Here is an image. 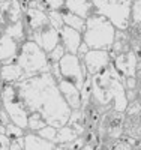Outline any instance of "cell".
<instances>
[{
  "instance_id": "obj_1",
  "label": "cell",
  "mask_w": 141,
  "mask_h": 150,
  "mask_svg": "<svg viewBox=\"0 0 141 150\" xmlns=\"http://www.w3.org/2000/svg\"><path fill=\"white\" fill-rule=\"evenodd\" d=\"M27 112H38L51 126L62 128L68 125L71 107L59 90V84L51 72L33 75L14 83Z\"/></svg>"
},
{
  "instance_id": "obj_2",
  "label": "cell",
  "mask_w": 141,
  "mask_h": 150,
  "mask_svg": "<svg viewBox=\"0 0 141 150\" xmlns=\"http://www.w3.org/2000/svg\"><path fill=\"white\" fill-rule=\"evenodd\" d=\"M93 98L102 108L113 107L119 112H125L128 107L126 89L111 63L107 69L93 75Z\"/></svg>"
},
{
  "instance_id": "obj_3",
  "label": "cell",
  "mask_w": 141,
  "mask_h": 150,
  "mask_svg": "<svg viewBox=\"0 0 141 150\" xmlns=\"http://www.w3.org/2000/svg\"><path fill=\"white\" fill-rule=\"evenodd\" d=\"M114 38H116V27L104 15L92 14L86 20L83 41L89 45L90 50H107V51H110Z\"/></svg>"
},
{
  "instance_id": "obj_4",
  "label": "cell",
  "mask_w": 141,
  "mask_h": 150,
  "mask_svg": "<svg viewBox=\"0 0 141 150\" xmlns=\"http://www.w3.org/2000/svg\"><path fill=\"white\" fill-rule=\"evenodd\" d=\"M17 65L21 68L24 78L51 71V63L48 60V54L39 45H36L33 41L23 42V45L20 48L18 59H17Z\"/></svg>"
},
{
  "instance_id": "obj_5",
  "label": "cell",
  "mask_w": 141,
  "mask_h": 150,
  "mask_svg": "<svg viewBox=\"0 0 141 150\" xmlns=\"http://www.w3.org/2000/svg\"><path fill=\"white\" fill-rule=\"evenodd\" d=\"M134 0H92L93 14L108 18L116 30H128L131 26V9Z\"/></svg>"
},
{
  "instance_id": "obj_6",
  "label": "cell",
  "mask_w": 141,
  "mask_h": 150,
  "mask_svg": "<svg viewBox=\"0 0 141 150\" xmlns=\"http://www.w3.org/2000/svg\"><path fill=\"white\" fill-rule=\"evenodd\" d=\"M0 99H2V105L9 114L12 123H15L23 129H27L29 112L26 110L14 83H3L2 90H0Z\"/></svg>"
},
{
  "instance_id": "obj_7",
  "label": "cell",
  "mask_w": 141,
  "mask_h": 150,
  "mask_svg": "<svg viewBox=\"0 0 141 150\" xmlns=\"http://www.w3.org/2000/svg\"><path fill=\"white\" fill-rule=\"evenodd\" d=\"M59 66H60V72H62V78L72 83L74 86H77L81 90L83 83L89 75L84 62L77 54L66 53L59 62Z\"/></svg>"
},
{
  "instance_id": "obj_8",
  "label": "cell",
  "mask_w": 141,
  "mask_h": 150,
  "mask_svg": "<svg viewBox=\"0 0 141 150\" xmlns=\"http://www.w3.org/2000/svg\"><path fill=\"white\" fill-rule=\"evenodd\" d=\"M111 65L116 69L120 81L125 84V80L129 77H135L137 74V65H138V59L132 50L129 51L120 53L117 56H111Z\"/></svg>"
},
{
  "instance_id": "obj_9",
  "label": "cell",
  "mask_w": 141,
  "mask_h": 150,
  "mask_svg": "<svg viewBox=\"0 0 141 150\" xmlns=\"http://www.w3.org/2000/svg\"><path fill=\"white\" fill-rule=\"evenodd\" d=\"M27 41H33L36 45H39L48 54L50 51H53V50L60 44V35H59L57 29H54L51 24H48V26L30 33L27 36Z\"/></svg>"
},
{
  "instance_id": "obj_10",
  "label": "cell",
  "mask_w": 141,
  "mask_h": 150,
  "mask_svg": "<svg viewBox=\"0 0 141 150\" xmlns=\"http://www.w3.org/2000/svg\"><path fill=\"white\" fill-rule=\"evenodd\" d=\"M83 62L87 68L89 75L93 77V75L108 68V65L111 63V56H110V51H107V50H90L84 56Z\"/></svg>"
},
{
  "instance_id": "obj_11",
  "label": "cell",
  "mask_w": 141,
  "mask_h": 150,
  "mask_svg": "<svg viewBox=\"0 0 141 150\" xmlns=\"http://www.w3.org/2000/svg\"><path fill=\"white\" fill-rule=\"evenodd\" d=\"M21 42L11 38L9 35H3L0 38V65H12L17 63V59L20 54Z\"/></svg>"
},
{
  "instance_id": "obj_12",
  "label": "cell",
  "mask_w": 141,
  "mask_h": 150,
  "mask_svg": "<svg viewBox=\"0 0 141 150\" xmlns=\"http://www.w3.org/2000/svg\"><path fill=\"white\" fill-rule=\"evenodd\" d=\"M23 23L26 27V36H29L30 33L39 30L45 26H48V12L36 9V8H29L27 11H24L23 15Z\"/></svg>"
},
{
  "instance_id": "obj_13",
  "label": "cell",
  "mask_w": 141,
  "mask_h": 150,
  "mask_svg": "<svg viewBox=\"0 0 141 150\" xmlns=\"http://www.w3.org/2000/svg\"><path fill=\"white\" fill-rule=\"evenodd\" d=\"M59 35H60V44L65 47L66 53L77 54L83 42V33H80L78 30H75L69 26H63L59 30Z\"/></svg>"
},
{
  "instance_id": "obj_14",
  "label": "cell",
  "mask_w": 141,
  "mask_h": 150,
  "mask_svg": "<svg viewBox=\"0 0 141 150\" xmlns=\"http://www.w3.org/2000/svg\"><path fill=\"white\" fill-rule=\"evenodd\" d=\"M57 84H59V90H60L62 96L65 98V101L68 102V105L71 107V110H80L83 107L81 90L77 86H74L72 83L66 81V80H62Z\"/></svg>"
},
{
  "instance_id": "obj_15",
  "label": "cell",
  "mask_w": 141,
  "mask_h": 150,
  "mask_svg": "<svg viewBox=\"0 0 141 150\" xmlns=\"http://www.w3.org/2000/svg\"><path fill=\"white\" fill-rule=\"evenodd\" d=\"M56 143L42 138L36 132L27 131L24 135V150H54Z\"/></svg>"
},
{
  "instance_id": "obj_16",
  "label": "cell",
  "mask_w": 141,
  "mask_h": 150,
  "mask_svg": "<svg viewBox=\"0 0 141 150\" xmlns=\"http://www.w3.org/2000/svg\"><path fill=\"white\" fill-rule=\"evenodd\" d=\"M20 2L24 11H27L29 8H36V9H41L45 12L59 11L65 5V0H20Z\"/></svg>"
},
{
  "instance_id": "obj_17",
  "label": "cell",
  "mask_w": 141,
  "mask_h": 150,
  "mask_svg": "<svg viewBox=\"0 0 141 150\" xmlns=\"http://www.w3.org/2000/svg\"><path fill=\"white\" fill-rule=\"evenodd\" d=\"M65 6L69 9V12L83 17L84 20L93 14L92 0H65Z\"/></svg>"
},
{
  "instance_id": "obj_18",
  "label": "cell",
  "mask_w": 141,
  "mask_h": 150,
  "mask_svg": "<svg viewBox=\"0 0 141 150\" xmlns=\"http://www.w3.org/2000/svg\"><path fill=\"white\" fill-rule=\"evenodd\" d=\"M129 50H132V45H131V39H129L128 32L126 30H116V38H114L113 47L110 50V56H117L120 53L129 51Z\"/></svg>"
},
{
  "instance_id": "obj_19",
  "label": "cell",
  "mask_w": 141,
  "mask_h": 150,
  "mask_svg": "<svg viewBox=\"0 0 141 150\" xmlns=\"http://www.w3.org/2000/svg\"><path fill=\"white\" fill-rule=\"evenodd\" d=\"M123 129H125V112H119L116 111V114L113 116L111 122H110V126L107 131V138H111L114 141H117L120 137L123 135ZM104 137V138H105Z\"/></svg>"
},
{
  "instance_id": "obj_20",
  "label": "cell",
  "mask_w": 141,
  "mask_h": 150,
  "mask_svg": "<svg viewBox=\"0 0 141 150\" xmlns=\"http://www.w3.org/2000/svg\"><path fill=\"white\" fill-rule=\"evenodd\" d=\"M59 12L63 15L65 26H69V27H72L75 30H78L80 33H84V30H86V20L83 17L75 15V14H72V12H69V9L65 5L59 9Z\"/></svg>"
},
{
  "instance_id": "obj_21",
  "label": "cell",
  "mask_w": 141,
  "mask_h": 150,
  "mask_svg": "<svg viewBox=\"0 0 141 150\" xmlns=\"http://www.w3.org/2000/svg\"><path fill=\"white\" fill-rule=\"evenodd\" d=\"M68 125L71 128H74L80 137H83L86 134V131H87V117H86V112L83 111V108L72 110L71 117L68 120Z\"/></svg>"
},
{
  "instance_id": "obj_22",
  "label": "cell",
  "mask_w": 141,
  "mask_h": 150,
  "mask_svg": "<svg viewBox=\"0 0 141 150\" xmlns=\"http://www.w3.org/2000/svg\"><path fill=\"white\" fill-rule=\"evenodd\" d=\"M0 78L3 83H18L21 80H24V75L21 68L17 63L12 65H5L0 68Z\"/></svg>"
},
{
  "instance_id": "obj_23",
  "label": "cell",
  "mask_w": 141,
  "mask_h": 150,
  "mask_svg": "<svg viewBox=\"0 0 141 150\" xmlns=\"http://www.w3.org/2000/svg\"><path fill=\"white\" fill-rule=\"evenodd\" d=\"M78 134L74 128H71L69 125H65L62 128H57V135L54 138V143L56 144H68L71 141H74L75 138H78Z\"/></svg>"
},
{
  "instance_id": "obj_24",
  "label": "cell",
  "mask_w": 141,
  "mask_h": 150,
  "mask_svg": "<svg viewBox=\"0 0 141 150\" xmlns=\"http://www.w3.org/2000/svg\"><path fill=\"white\" fill-rule=\"evenodd\" d=\"M5 35H9L11 38H14V39H17L18 42H24L27 41V36H26V27H24V23L23 20L17 21V23H12L9 24V26L5 27Z\"/></svg>"
},
{
  "instance_id": "obj_25",
  "label": "cell",
  "mask_w": 141,
  "mask_h": 150,
  "mask_svg": "<svg viewBox=\"0 0 141 150\" xmlns=\"http://www.w3.org/2000/svg\"><path fill=\"white\" fill-rule=\"evenodd\" d=\"M93 96V77L92 75H87L84 83H83V87H81V101H83V107L87 105L90 102V99ZM81 107V108H83Z\"/></svg>"
},
{
  "instance_id": "obj_26",
  "label": "cell",
  "mask_w": 141,
  "mask_h": 150,
  "mask_svg": "<svg viewBox=\"0 0 141 150\" xmlns=\"http://www.w3.org/2000/svg\"><path fill=\"white\" fill-rule=\"evenodd\" d=\"M47 122L45 119L41 116V114H38V112H30L29 114V125H27V131H32V132H38V131H41L42 128L47 126Z\"/></svg>"
},
{
  "instance_id": "obj_27",
  "label": "cell",
  "mask_w": 141,
  "mask_h": 150,
  "mask_svg": "<svg viewBox=\"0 0 141 150\" xmlns=\"http://www.w3.org/2000/svg\"><path fill=\"white\" fill-rule=\"evenodd\" d=\"M26 132H27V129H23V128L17 126L15 123H9L8 126H6L5 135L8 137L11 141H17V140H23L24 138Z\"/></svg>"
},
{
  "instance_id": "obj_28",
  "label": "cell",
  "mask_w": 141,
  "mask_h": 150,
  "mask_svg": "<svg viewBox=\"0 0 141 150\" xmlns=\"http://www.w3.org/2000/svg\"><path fill=\"white\" fill-rule=\"evenodd\" d=\"M48 21L54 29L60 30L63 26H65V21H63V15L60 14L59 11H50L48 12Z\"/></svg>"
},
{
  "instance_id": "obj_29",
  "label": "cell",
  "mask_w": 141,
  "mask_h": 150,
  "mask_svg": "<svg viewBox=\"0 0 141 150\" xmlns=\"http://www.w3.org/2000/svg\"><path fill=\"white\" fill-rule=\"evenodd\" d=\"M11 0H0V26L6 27L9 24V17H8V11H9Z\"/></svg>"
},
{
  "instance_id": "obj_30",
  "label": "cell",
  "mask_w": 141,
  "mask_h": 150,
  "mask_svg": "<svg viewBox=\"0 0 141 150\" xmlns=\"http://www.w3.org/2000/svg\"><path fill=\"white\" fill-rule=\"evenodd\" d=\"M66 54V50L65 47H63L62 44H59L53 51H50L48 53V60H50V63H59V62L62 60V57Z\"/></svg>"
},
{
  "instance_id": "obj_31",
  "label": "cell",
  "mask_w": 141,
  "mask_h": 150,
  "mask_svg": "<svg viewBox=\"0 0 141 150\" xmlns=\"http://www.w3.org/2000/svg\"><path fill=\"white\" fill-rule=\"evenodd\" d=\"M36 134L41 135L42 138L54 143V138H56V135H57V128H56V126H51V125H47L45 128H42L41 131H38Z\"/></svg>"
},
{
  "instance_id": "obj_32",
  "label": "cell",
  "mask_w": 141,
  "mask_h": 150,
  "mask_svg": "<svg viewBox=\"0 0 141 150\" xmlns=\"http://www.w3.org/2000/svg\"><path fill=\"white\" fill-rule=\"evenodd\" d=\"M131 23L141 24V0H134L131 9Z\"/></svg>"
},
{
  "instance_id": "obj_33",
  "label": "cell",
  "mask_w": 141,
  "mask_h": 150,
  "mask_svg": "<svg viewBox=\"0 0 141 150\" xmlns=\"http://www.w3.org/2000/svg\"><path fill=\"white\" fill-rule=\"evenodd\" d=\"M83 147H84V138L83 137H78V138H75L74 141L66 144V150H83Z\"/></svg>"
},
{
  "instance_id": "obj_34",
  "label": "cell",
  "mask_w": 141,
  "mask_h": 150,
  "mask_svg": "<svg viewBox=\"0 0 141 150\" xmlns=\"http://www.w3.org/2000/svg\"><path fill=\"white\" fill-rule=\"evenodd\" d=\"M110 150H134V147L131 144L122 141V140H117V141L113 143V146L110 147Z\"/></svg>"
},
{
  "instance_id": "obj_35",
  "label": "cell",
  "mask_w": 141,
  "mask_h": 150,
  "mask_svg": "<svg viewBox=\"0 0 141 150\" xmlns=\"http://www.w3.org/2000/svg\"><path fill=\"white\" fill-rule=\"evenodd\" d=\"M51 75L56 78V81L59 83V81H62L63 78H62V72H60V66H59V63H51Z\"/></svg>"
},
{
  "instance_id": "obj_36",
  "label": "cell",
  "mask_w": 141,
  "mask_h": 150,
  "mask_svg": "<svg viewBox=\"0 0 141 150\" xmlns=\"http://www.w3.org/2000/svg\"><path fill=\"white\" fill-rule=\"evenodd\" d=\"M11 143H12V141L8 138L5 134H0V150H9Z\"/></svg>"
},
{
  "instance_id": "obj_37",
  "label": "cell",
  "mask_w": 141,
  "mask_h": 150,
  "mask_svg": "<svg viewBox=\"0 0 141 150\" xmlns=\"http://www.w3.org/2000/svg\"><path fill=\"white\" fill-rule=\"evenodd\" d=\"M89 51H90V48H89V45L83 41V42H81V45H80V48H78V51H77V56H78V57L83 60V59H84V56H86Z\"/></svg>"
},
{
  "instance_id": "obj_38",
  "label": "cell",
  "mask_w": 141,
  "mask_h": 150,
  "mask_svg": "<svg viewBox=\"0 0 141 150\" xmlns=\"http://www.w3.org/2000/svg\"><path fill=\"white\" fill-rule=\"evenodd\" d=\"M137 86H138V83H137V78H135V77H129V78L125 80V89H126V90L137 89Z\"/></svg>"
},
{
  "instance_id": "obj_39",
  "label": "cell",
  "mask_w": 141,
  "mask_h": 150,
  "mask_svg": "<svg viewBox=\"0 0 141 150\" xmlns=\"http://www.w3.org/2000/svg\"><path fill=\"white\" fill-rule=\"evenodd\" d=\"M0 123L5 125V126H8L9 123H12V120H11V117H9V114L6 112V110H5V108L0 110Z\"/></svg>"
},
{
  "instance_id": "obj_40",
  "label": "cell",
  "mask_w": 141,
  "mask_h": 150,
  "mask_svg": "<svg viewBox=\"0 0 141 150\" xmlns=\"http://www.w3.org/2000/svg\"><path fill=\"white\" fill-rule=\"evenodd\" d=\"M9 150H24V138L23 140H17V141H12Z\"/></svg>"
},
{
  "instance_id": "obj_41",
  "label": "cell",
  "mask_w": 141,
  "mask_h": 150,
  "mask_svg": "<svg viewBox=\"0 0 141 150\" xmlns=\"http://www.w3.org/2000/svg\"><path fill=\"white\" fill-rule=\"evenodd\" d=\"M54 150H66V144H56Z\"/></svg>"
},
{
  "instance_id": "obj_42",
  "label": "cell",
  "mask_w": 141,
  "mask_h": 150,
  "mask_svg": "<svg viewBox=\"0 0 141 150\" xmlns=\"http://www.w3.org/2000/svg\"><path fill=\"white\" fill-rule=\"evenodd\" d=\"M5 35V27H2V26H0V38H2Z\"/></svg>"
},
{
  "instance_id": "obj_43",
  "label": "cell",
  "mask_w": 141,
  "mask_h": 150,
  "mask_svg": "<svg viewBox=\"0 0 141 150\" xmlns=\"http://www.w3.org/2000/svg\"><path fill=\"white\" fill-rule=\"evenodd\" d=\"M134 150H141V143H140L138 146H135V147H134Z\"/></svg>"
},
{
  "instance_id": "obj_44",
  "label": "cell",
  "mask_w": 141,
  "mask_h": 150,
  "mask_svg": "<svg viewBox=\"0 0 141 150\" xmlns=\"http://www.w3.org/2000/svg\"><path fill=\"white\" fill-rule=\"evenodd\" d=\"M2 86H3V81H2V78H0V90H2Z\"/></svg>"
},
{
  "instance_id": "obj_45",
  "label": "cell",
  "mask_w": 141,
  "mask_h": 150,
  "mask_svg": "<svg viewBox=\"0 0 141 150\" xmlns=\"http://www.w3.org/2000/svg\"><path fill=\"white\" fill-rule=\"evenodd\" d=\"M3 108V105H2V99H0V110H2Z\"/></svg>"
}]
</instances>
